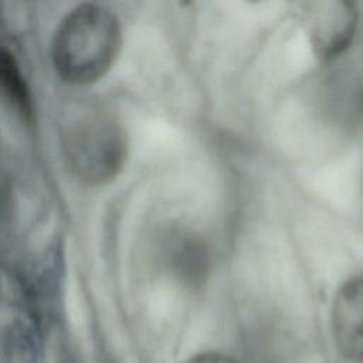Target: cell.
<instances>
[{"label": "cell", "mask_w": 363, "mask_h": 363, "mask_svg": "<svg viewBox=\"0 0 363 363\" xmlns=\"http://www.w3.org/2000/svg\"><path fill=\"white\" fill-rule=\"evenodd\" d=\"M121 43L118 17L104 6L82 4L68 13L55 30L52 65L69 84H92L109 71Z\"/></svg>", "instance_id": "cell-1"}, {"label": "cell", "mask_w": 363, "mask_h": 363, "mask_svg": "<svg viewBox=\"0 0 363 363\" xmlns=\"http://www.w3.org/2000/svg\"><path fill=\"white\" fill-rule=\"evenodd\" d=\"M62 152L68 170L79 183L101 186L115 179L126 160V133L111 113L86 109L65 125Z\"/></svg>", "instance_id": "cell-2"}, {"label": "cell", "mask_w": 363, "mask_h": 363, "mask_svg": "<svg viewBox=\"0 0 363 363\" xmlns=\"http://www.w3.org/2000/svg\"><path fill=\"white\" fill-rule=\"evenodd\" d=\"M305 23L315 54L332 60L350 44L356 27L357 11L345 0H319L305 4Z\"/></svg>", "instance_id": "cell-3"}, {"label": "cell", "mask_w": 363, "mask_h": 363, "mask_svg": "<svg viewBox=\"0 0 363 363\" xmlns=\"http://www.w3.org/2000/svg\"><path fill=\"white\" fill-rule=\"evenodd\" d=\"M332 330L339 353L363 363V274L345 281L332 305Z\"/></svg>", "instance_id": "cell-4"}, {"label": "cell", "mask_w": 363, "mask_h": 363, "mask_svg": "<svg viewBox=\"0 0 363 363\" xmlns=\"http://www.w3.org/2000/svg\"><path fill=\"white\" fill-rule=\"evenodd\" d=\"M1 85L3 92L20 113L28 119L31 116V99L28 88L21 77L13 57L7 52L1 54Z\"/></svg>", "instance_id": "cell-5"}, {"label": "cell", "mask_w": 363, "mask_h": 363, "mask_svg": "<svg viewBox=\"0 0 363 363\" xmlns=\"http://www.w3.org/2000/svg\"><path fill=\"white\" fill-rule=\"evenodd\" d=\"M186 363H235L231 357L218 353H203L189 359Z\"/></svg>", "instance_id": "cell-6"}]
</instances>
